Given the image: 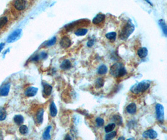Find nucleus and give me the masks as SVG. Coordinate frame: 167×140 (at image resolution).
Returning a JSON list of instances; mask_svg holds the SVG:
<instances>
[{"label":"nucleus","mask_w":167,"mask_h":140,"mask_svg":"<svg viewBox=\"0 0 167 140\" xmlns=\"http://www.w3.org/2000/svg\"><path fill=\"white\" fill-rule=\"evenodd\" d=\"M118 139H119V140H120V139H125V138H124V137H120V138H118Z\"/></svg>","instance_id":"f704fd0d"},{"label":"nucleus","mask_w":167,"mask_h":140,"mask_svg":"<svg viewBox=\"0 0 167 140\" xmlns=\"http://www.w3.org/2000/svg\"><path fill=\"white\" fill-rule=\"evenodd\" d=\"M96 125L98 127H102L103 125L104 124V120H103V118H97L96 119Z\"/></svg>","instance_id":"c756f323"},{"label":"nucleus","mask_w":167,"mask_h":140,"mask_svg":"<svg viewBox=\"0 0 167 140\" xmlns=\"http://www.w3.org/2000/svg\"><path fill=\"white\" fill-rule=\"evenodd\" d=\"M38 92V88L31 87L28 88L25 91V95L27 97H33L35 96Z\"/></svg>","instance_id":"9d476101"},{"label":"nucleus","mask_w":167,"mask_h":140,"mask_svg":"<svg viewBox=\"0 0 167 140\" xmlns=\"http://www.w3.org/2000/svg\"><path fill=\"white\" fill-rule=\"evenodd\" d=\"M134 29L135 27L133 24L130 22L127 23L122 29V31L120 34V38L121 40H126L133 33V32L134 31Z\"/></svg>","instance_id":"7ed1b4c3"},{"label":"nucleus","mask_w":167,"mask_h":140,"mask_svg":"<svg viewBox=\"0 0 167 140\" xmlns=\"http://www.w3.org/2000/svg\"><path fill=\"white\" fill-rule=\"evenodd\" d=\"M158 24L160 26V27H161V28L162 29V31H163V33L165 34V35L166 36V34H167V27H166V24L165 21H164L163 19H160V20H159Z\"/></svg>","instance_id":"a211bd4d"},{"label":"nucleus","mask_w":167,"mask_h":140,"mask_svg":"<svg viewBox=\"0 0 167 140\" xmlns=\"http://www.w3.org/2000/svg\"><path fill=\"white\" fill-rule=\"evenodd\" d=\"M104 83H105L104 79L102 78H98L96 80V81L95 82V86L98 88H101V87L103 86Z\"/></svg>","instance_id":"b1692460"},{"label":"nucleus","mask_w":167,"mask_h":140,"mask_svg":"<svg viewBox=\"0 0 167 140\" xmlns=\"http://www.w3.org/2000/svg\"><path fill=\"white\" fill-rule=\"evenodd\" d=\"M56 37H54L51 40H50V41H49L48 42H46V46H53V45H54L56 43Z\"/></svg>","instance_id":"7c9ffc66"},{"label":"nucleus","mask_w":167,"mask_h":140,"mask_svg":"<svg viewBox=\"0 0 167 140\" xmlns=\"http://www.w3.org/2000/svg\"><path fill=\"white\" fill-rule=\"evenodd\" d=\"M60 67L63 70L70 69L71 67V64L69 60H65L61 64Z\"/></svg>","instance_id":"2eb2a0df"},{"label":"nucleus","mask_w":167,"mask_h":140,"mask_svg":"<svg viewBox=\"0 0 167 140\" xmlns=\"http://www.w3.org/2000/svg\"><path fill=\"white\" fill-rule=\"evenodd\" d=\"M115 127H116L115 123H110V124H108L107 126L105 127V132H106V133H109V132H112L113 129H115Z\"/></svg>","instance_id":"393cba45"},{"label":"nucleus","mask_w":167,"mask_h":140,"mask_svg":"<svg viewBox=\"0 0 167 140\" xmlns=\"http://www.w3.org/2000/svg\"><path fill=\"white\" fill-rule=\"evenodd\" d=\"M50 115L52 117H55L57 115V108L56 107V105L54 102H51L50 104Z\"/></svg>","instance_id":"4468645a"},{"label":"nucleus","mask_w":167,"mask_h":140,"mask_svg":"<svg viewBox=\"0 0 167 140\" xmlns=\"http://www.w3.org/2000/svg\"><path fill=\"white\" fill-rule=\"evenodd\" d=\"M14 121L17 124H21L24 122V118L21 115H18L14 117Z\"/></svg>","instance_id":"4be33fe9"},{"label":"nucleus","mask_w":167,"mask_h":140,"mask_svg":"<svg viewBox=\"0 0 167 140\" xmlns=\"http://www.w3.org/2000/svg\"><path fill=\"white\" fill-rule=\"evenodd\" d=\"M88 30L86 29H77V31L75 32V34L78 36H85V35L87 33Z\"/></svg>","instance_id":"5701e85b"},{"label":"nucleus","mask_w":167,"mask_h":140,"mask_svg":"<svg viewBox=\"0 0 167 140\" xmlns=\"http://www.w3.org/2000/svg\"><path fill=\"white\" fill-rule=\"evenodd\" d=\"M21 34V30L20 29H18L16 30V31H14L10 36L9 37L8 39V42H13L14 41H15L16 39H17L19 36V35H20Z\"/></svg>","instance_id":"9b49d317"},{"label":"nucleus","mask_w":167,"mask_h":140,"mask_svg":"<svg viewBox=\"0 0 167 140\" xmlns=\"http://www.w3.org/2000/svg\"><path fill=\"white\" fill-rule=\"evenodd\" d=\"M60 45L63 48H68L69 47L71 44V40L68 38L66 36H65L62 37V39H61L60 41Z\"/></svg>","instance_id":"6e6552de"},{"label":"nucleus","mask_w":167,"mask_h":140,"mask_svg":"<svg viewBox=\"0 0 167 140\" xmlns=\"http://www.w3.org/2000/svg\"><path fill=\"white\" fill-rule=\"evenodd\" d=\"M156 115L158 121L160 123H163L164 122V108L161 104L156 105Z\"/></svg>","instance_id":"20e7f679"},{"label":"nucleus","mask_w":167,"mask_h":140,"mask_svg":"<svg viewBox=\"0 0 167 140\" xmlns=\"http://www.w3.org/2000/svg\"><path fill=\"white\" fill-rule=\"evenodd\" d=\"M9 88H10V86L9 84L6 85L5 86H4L1 91H0V95L1 96H6L8 94L9 91Z\"/></svg>","instance_id":"f3484780"},{"label":"nucleus","mask_w":167,"mask_h":140,"mask_svg":"<svg viewBox=\"0 0 167 140\" xmlns=\"http://www.w3.org/2000/svg\"><path fill=\"white\" fill-rule=\"evenodd\" d=\"M108 71V68L105 65H102L98 69V73L100 75H104L106 74Z\"/></svg>","instance_id":"aec40b11"},{"label":"nucleus","mask_w":167,"mask_h":140,"mask_svg":"<svg viewBox=\"0 0 167 140\" xmlns=\"http://www.w3.org/2000/svg\"><path fill=\"white\" fill-rule=\"evenodd\" d=\"M65 139H71V138L70 137V136H66V138H65Z\"/></svg>","instance_id":"72a5a7b5"},{"label":"nucleus","mask_w":167,"mask_h":140,"mask_svg":"<svg viewBox=\"0 0 167 140\" xmlns=\"http://www.w3.org/2000/svg\"><path fill=\"white\" fill-rule=\"evenodd\" d=\"M13 6L18 11H23L26 7V0H16Z\"/></svg>","instance_id":"39448f33"},{"label":"nucleus","mask_w":167,"mask_h":140,"mask_svg":"<svg viewBox=\"0 0 167 140\" xmlns=\"http://www.w3.org/2000/svg\"><path fill=\"white\" fill-rule=\"evenodd\" d=\"M113 120L116 123L118 124L119 125H121L122 124V118L120 116L118 115H116L113 116Z\"/></svg>","instance_id":"bb28decb"},{"label":"nucleus","mask_w":167,"mask_h":140,"mask_svg":"<svg viewBox=\"0 0 167 140\" xmlns=\"http://www.w3.org/2000/svg\"><path fill=\"white\" fill-rule=\"evenodd\" d=\"M157 136H158V134H157V133L152 129H148V130L145 132L143 133V136L145 138H150L153 139L156 138Z\"/></svg>","instance_id":"423d86ee"},{"label":"nucleus","mask_w":167,"mask_h":140,"mask_svg":"<svg viewBox=\"0 0 167 140\" xmlns=\"http://www.w3.org/2000/svg\"><path fill=\"white\" fill-rule=\"evenodd\" d=\"M150 86V83L148 81H143L135 85L131 89V91L135 94H138L144 92L148 90Z\"/></svg>","instance_id":"f03ea898"},{"label":"nucleus","mask_w":167,"mask_h":140,"mask_svg":"<svg viewBox=\"0 0 167 140\" xmlns=\"http://www.w3.org/2000/svg\"><path fill=\"white\" fill-rule=\"evenodd\" d=\"M8 19L6 17H2L0 18V29H2L7 24Z\"/></svg>","instance_id":"a878e982"},{"label":"nucleus","mask_w":167,"mask_h":140,"mask_svg":"<svg viewBox=\"0 0 167 140\" xmlns=\"http://www.w3.org/2000/svg\"><path fill=\"white\" fill-rule=\"evenodd\" d=\"M51 127L50 126H49L46 129V130L45 131V132L43 133V138L44 139H50L51 138V136H50V130H51Z\"/></svg>","instance_id":"6ab92c4d"},{"label":"nucleus","mask_w":167,"mask_h":140,"mask_svg":"<svg viewBox=\"0 0 167 140\" xmlns=\"http://www.w3.org/2000/svg\"><path fill=\"white\" fill-rule=\"evenodd\" d=\"M43 95H45L46 97H48L50 96L51 92H52V86H51L50 85H49L48 83H43Z\"/></svg>","instance_id":"0eeeda50"},{"label":"nucleus","mask_w":167,"mask_h":140,"mask_svg":"<svg viewBox=\"0 0 167 140\" xmlns=\"http://www.w3.org/2000/svg\"><path fill=\"white\" fill-rule=\"evenodd\" d=\"M6 117V113L4 110H0V120H3Z\"/></svg>","instance_id":"2f4dec72"},{"label":"nucleus","mask_w":167,"mask_h":140,"mask_svg":"<svg viewBox=\"0 0 167 140\" xmlns=\"http://www.w3.org/2000/svg\"><path fill=\"white\" fill-rule=\"evenodd\" d=\"M19 132L22 134H26L28 132V128L26 125H22L19 128Z\"/></svg>","instance_id":"cd10ccee"},{"label":"nucleus","mask_w":167,"mask_h":140,"mask_svg":"<svg viewBox=\"0 0 167 140\" xmlns=\"http://www.w3.org/2000/svg\"><path fill=\"white\" fill-rule=\"evenodd\" d=\"M94 44V41H93V40H92V39H91V40H90L88 42V43H87V46H88V47H91Z\"/></svg>","instance_id":"473e14b6"},{"label":"nucleus","mask_w":167,"mask_h":140,"mask_svg":"<svg viewBox=\"0 0 167 140\" xmlns=\"http://www.w3.org/2000/svg\"><path fill=\"white\" fill-rule=\"evenodd\" d=\"M43 114L44 110L43 108L40 109L36 113V121L38 124H41L43 121Z\"/></svg>","instance_id":"ddd939ff"},{"label":"nucleus","mask_w":167,"mask_h":140,"mask_svg":"<svg viewBox=\"0 0 167 140\" xmlns=\"http://www.w3.org/2000/svg\"><path fill=\"white\" fill-rule=\"evenodd\" d=\"M116 132H112L106 134V135L105 136V139H111L113 138H114L116 136Z\"/></svg>","instance_id":"c85d7f7f"},{"label":"nucleus","mask_w":167,"mask_h":140,"mask_svg":"<svg viewBox=\"0 0 167 140\" xmlns=\"http://www.w3.org/2000/svg\"><path fill=\"white\" fill-rule=\"evenodd\" d=\"M105 19V16L103 14H98L93 18V23L95 24H99L104 21Z\"/></svg>","instance_id":"1a4fd4ad"},{"label":"nucleus","mask_w":167,"mask_h":140,"mask_svg":"<svg viewBox=\"0 0 167 140\" xmlns=\"http://www.w3.org/2000/svg\"><path fill=\"white\" fill-rule=\"evenodd\" d=\"M126 112L130 113V114H134L136 112V104L134 103H130V105L127 106L126 108Z\"/></svg>","instance_id":"f8f14e48"},{"label":"nucleus","mask_w":167,"mask_h":140,"mask_svg":"<svg viewBox=\"0 0 167 140\" xmlns=\"http://www.w3.org/2000/svg\"><path fill=\"white\" fill-rule=\"evenodd\" d=\"M110 74L115 77H123L126 74V71L121 63L117 62L113 65L110 69Z\"/></svg>","instance_id":"f257e3e1"},{"label":"nucleus","mask_w":167,"mask_h":140,"mask_svg":"<svg viewBox=\"0 0 167 140\" xmlns=\"http://www.w3.org/2000/svg\"><path fill=\"white\" fill-rule=\"evenodd\" d=\"M106 37L107 39L110 40L111 41H115L116 37V33L115 32H111L106 34Z\"/></svg>","instance_id":"412c9836"},{"label":"nucleus","mask_w":167,"mask_h":140,"mask_svg":"<svg viewBox=\"0 0 167 140\" xmlns=\"http://www.w3.org/2000/svg\"><path fill=\"white\" fill-rule=\"evenodd\" d=\"M148 54V49L146 47H142L138 51V55L140 58H145Z\"/></svg>","instance_id":"dca6fc26"}]
</instances>
